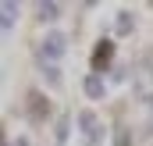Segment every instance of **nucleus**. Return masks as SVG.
<instances>
[{
    "label": "nucleus",
    "instance_id": "11",
    "mask_svg": "<svg viewBox=\"0 0 153 146\" xmlns=\"http://www.w3.org/2000/svg\"><path fill=\"white\" fill-rule=\"evenodd\" d=\"M14 146H29V139H25V136H18V139H14Z\"/></svg>",
    "mask_w": 153,
    "mask_h": 146
},
{
    "label": "nucleus",
    "instance_id": "6",
    "mask_svg": "<svg viewBox=\"0 0 153 146\" xmlns=\"http://www.w3.org/2000/svg\"><path fill=\"white\" fill-rule=\"evenodd\" d=\"M82 89H85V96H89V100H100V96H107V86H103V78H100V75H85Z\"/></svg>",
    "mask_w": 153,
    "mask_h": 146
},
{
    "label": "nucleus",
    "instance_id": "5",
    "mask_svg": "<svg viewBox=\"0 0 153 146\" xmlns=\"http://www.w3.org/2000/svg\"><path fill=\"white\" fill-rule=\"evenodd\" d=\"M14 18H18V7H14V0H4V4H0V32H4V36L11 32Z\"/></svg>",
    "mask_w": 153,
    "mask_h": 146
},
{
    "label": "nucleus",
    "instance_id": "7",
    "mask_svg": "<svg viewBox=\"0 0 153 146\" xmlns=\"http://www.w3.org/2000/svg\"><path fill=\"white\" fill-rule=\"evenodd\" d=\"M53 18H61V4L57 0H43L39 4V22H53Z\"/></svg>",
    "mask_w": 153,
    "mask_h": 146
},
{
    "label": "nucleus",
    "instance_id": "2",
    "mask_svg": "<svg viewBox=\"0 0 153 146\" xmlns=\"http://www.w3.org/2000/svg\"><path fill=\"white\" fill-rule=\"evenodd\" d=\"M111 57H114V39H100L96 50H93V75L107 72L111 68Z\"/></svg>",
    "mask_w": 153,
    "mask_h": 146
},
{
    "label": "nucleus",
    "instance_id": "4",
    "mask_svg": "<svg viewBox=\"0 0 153 146\" xmlns=\"http://www.w3.org/2000/svg\"><path fill=\"white\" fill-rule=\"evenodd\" d=\"M46 114H50V100L32 89V93H29V118H32V121H43Z\"/></svg>",
    "mask_w": 153,
    "mask_h": 146
},
{
    "label": "nucleus",
    "instance_id": "12",
    "mask_svg": "<svg viewBox=\"0 0 153 146\" xmlns=\"http://www.w3.org/2000/svg\"><path fill=\"white\" fill-rule=\"evenodd\" d=\"M150 132H153V104H150Z\"/></svg>",
    "mask_w": 153,
    "mask_h": 146
},
{
    "label": "nucleus",
    "instance_id": "3",
    "mask_svg": "<svg viewBox=\"0 0 153 146\" xmlns=\"http://www.w3.org/2000/svg\"><path fill=\"white\" fill-rule=\"evenodd\" d=\"M78 128H82V136H85V146H96V139H100V121H96L93 110H82V114H78Z\"/></svg>",
    "mask_w": 153,
    "mask_h": 146
},
{
    "label": "nucleus",
    "instance_id": "9",
    "mask_svg": "<svg viewBox=\"0 0 153 146\" xmlns=\"http://www.w3.org/2000/svg\"><path fill=\"white\" fill-rule=\"evenodd\" d=\"M132 25H135V18H132L128 11H121V14H117V32H132Z\"/></svg>",
    "mask_w": 153,
    "mask_h": 146
},
{
    "label": "nucleus",
    "instance_id": "8",
    "mask_svg": "<svg viewBox=\"0 0 153 146\" xmlns=\"http://www.w3.org/2000/svg\"><path fill=\"white\" fill-rule=\"evenodd\" d=\"M114 146H132V136H128L125 125H117V128H114Z\"/></svg>",
    "mask_w": 153,
    "mask_h": 146
},
{
    "label": "nucleus",
    "instance_id": "1",
    "mask_svg": "<svg viewBox=\"0 0 153 146\" xmlns=\"http://www.w3.org/2000/svg\"><path fill=\"white\" fill-rule=\"evenodd\" d=\"M132 89H135L139 100L153 104V64H150V61L135 64V72H132Z\"/></svg>",
    "mask_w": 153,
    "mask_h": 146
},
{
    "label": "nucleus",
    "instance_id": "10",
    "mask_svg": "<svg viewBox=\"0 0 153 146\" xmlns=\"http://www.w3.org/2000/svg\"><path fill=\"white\" fill-rule=\"evenodd\" d=\"M64 139H68V121L57 125V146H64Z\"/></svg>",
    "mask_w": 153,
    "mask_h": 146
}]
</instances>
